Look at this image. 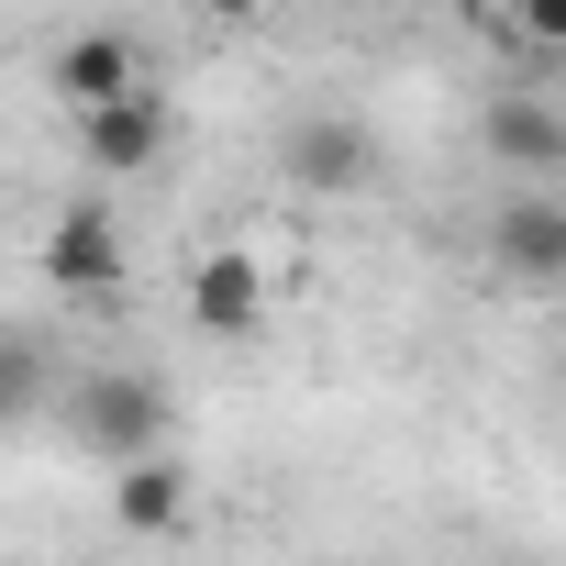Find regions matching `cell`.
<instances>
[{"label": "cell", "instance_id": "9c48e42d", "mask_svg": "<svg viewBox=\"0 0 566 566\" xmlns=\"http://www.w3.org/2000/svg\"><path fill=\"white\" fill-rule=\"evenodd\" d=\"M290 167H301L312 189H356V178H367V123H301Z\"/></svg>", "mask_w": 566, "mask_h": 566}, {"label": "cell", "instance_id": "5b68a950", "mask_svg": "<svg viewBox=\"0 0 566 566\" xmlns=\"http://www.w3.org/2000/svg\"><path fill=\"white\" fill-rule=\"evenodd\" d=\"M78 156H90L101 178H134V167H156V156H167V101H156V90H123V101L78 112Z\"/></svg>", "mask_w": 566, "mask_h": 566}, {"label": "cell", "instance_id": "52a82bcc", "mask_svg": "<svg viewBox=\"0 0 566 566\" xmlns=\"http://www.w3.org/2000/svg\"><path fill=\"white\" fill-rule=\"evenodd\" d=\"M189 511V467L178 455H134V467H112V522L123 533H167Z\"/></svg>", "mask_w": 566, "mask_h": 566}, {"label": "cell", "instance_id": "3957f363", "mask_svg": "<svg viewBox=\"0 0 566 566\" xmlns=\"http://www.w3.org/2000/svg\"><path fill=\"white\" fill-rule=\"evenodd\" d=\"M45 277H56V290H78V301L123 290V222H112L101 200L56 211V222H45Z\"/></svg>", "mask_w": 566, "mask_h": 566}, {"label": "cell", "instance_id": "ba28073f", "mask_svg": "<svg viewBox=\"0 0 566 566\" xmlns=\"http://www.w3.org/2000/svg\"><path fill=\"white\" fill-rule=\"evenodd\" d=\"M489 156L500 167H566V112L555 101H489Z\"/></svg>", "mask_w": 566, "mask_h": 566}, {"label": "cell", "instance_id": "8992f818", "mask_svg": "<svg viewBox=\"0 0 566 566\" xmlns=\"http://www.w3.org/2000/svg\"><path fill=\"white\" fill-rule=\"evenodd\" d=\"M45 78H56V101H67V112H101V101L145 90V78H134V45H123V34H67Z\"/></svg>", "mask_w": 566, "mask_h": 566}, {"label": "cell", "instance_id": "8fae6325", "mask_svg": "<svg viewBox=\"0 0 566 566\" xmlns=\"http://www.w3.org/2000/svg\"><path fill=\"white\" fill-rule=\"evenodd\" d=\"M511 34L555 56V45H566V0H511Z\"/></svg>", "mask_w": 566, "mask_h": 566}, {"label": "cell", "instance_id": "30bf717a", "mask_svg": "<svg viewBox=\"0 0 566 566\" xmlns=\"http://www.w3.org/2000/svg\"><path fill=\"white\" fill-rule=\"evenodd\" d=\"M45 389H56L45 345H23V334H0V422H34V411H45Z\"/></svg>", "mask_w": 566, "mask_h": 566}, {"label": "cell", "instance_id": "277c9868", "mask_svg": "<svg viewBox=\"0 0 566 566\" xmlns=\"http://www.w3.org/2000/svg\"><path fill=\"white\" fill-rule=\"evenodd\" d=\"M489 255H500V277H522V290H566V200H500V222H489Z\"/></svg>", "mask_w": 566, "mask_h": 566}, {"label": "cell", "instance_id": "7c38bea8", "mask_svg": "<svg viewBox=\"0 0 566 566\" xmlns=\"http://www.w3.org/2000/svg\"><path fill=\"white\" fill-rule=\"evenodd\" d=\"M211 12H222V23H255V12H266V0H211Z\"/></svg>", "mask_w": 566, "mask_h": 566}, {"label": "cell", "instance_id": "6da1fadb", "mask_svg": "<svg viewBox=\"0 0 566 566\" xmlns=\"http://www.w3.org/2000/svg\"><path fill=\"white\" fill-rule=\"evenodd\" d=\"M67 422L112 455V467H134V455H167V389L156 378H90L78 400H67Z\"/></svg>", "mask_w": 566, "mask_h": 566}, {"label": "cell", "instance_id": "7a4b0ae2", "mask_svg": "<svg viewBox=\"0 0 566 566\" xmlns=\"http://www.w3.org/2000/svg\"><path fill=\"white\" fill-rule=\"evenodd\" d=\"M266 323V266L244 255V244H211L200 266H189V334H211V345H244Z\"/></svg>", "mask_w": 566, "mask_h": 566}]
</instances>
